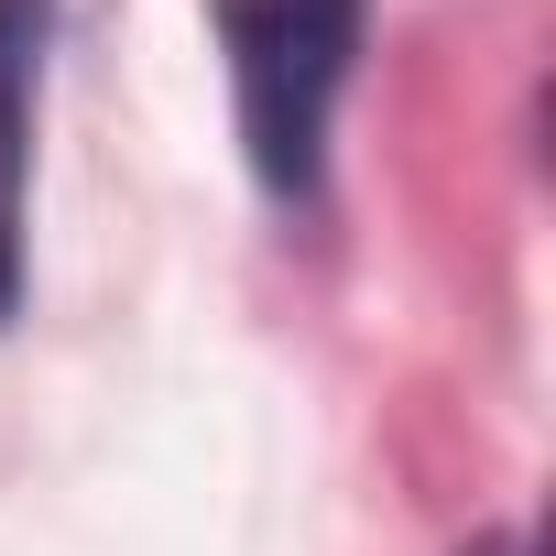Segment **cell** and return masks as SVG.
Returning <instances> with one entry per match:
<instances>
[{"label":"cell","instance_id":"cell-1","mask_svg":"<svg viewBox=\"0 0 556 556\" xmlns=\"http://www.w3.org/2000/svg\"><path fill=\"white\" fill-rule=\"evenodd\" d=\"M229 88H240V142L273 207H317L328 186V110L361 55V0H207Z\"/></svg>","mask_w":556,"mask_h":556},{"label":"cell","instance_id":"cell-2","mask_svg":"<svg viewBox=\"0 0 556 556\" xmlns=\"http://www.w3.org/2000/svg\"><path fill=\"white\" fill-rule=\"evenodd\" d=\"M45 34H55V0H0V328L23 306V175H34Z\"/></svg>","mask_w":556,"mask_h":556}]
</instances>
